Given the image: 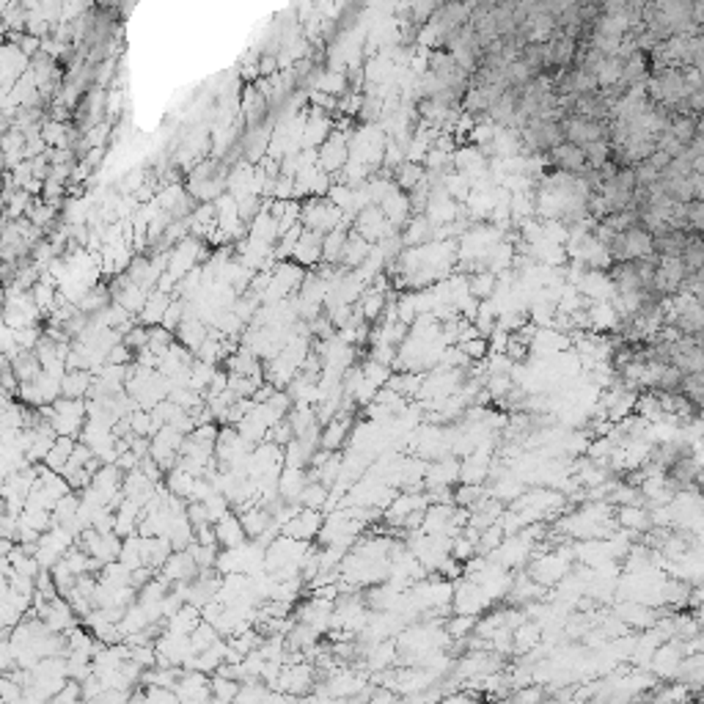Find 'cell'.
Listing matches in <instances>:
<instances>
[{
  "instance_id": "3",
  "label": "cell",
  "mask_w": 704,
  "mask_h": 704,
  "mask_svg": "<svg viewBox=\"0 0 704 704\" xmlns=\"http://www.w3.org/2000/svg\"><path fill=\"white\" fill-rule=\"evenodd\" d=\"M292 259H294V264H306V267L320 264L322 261V234H317V231H306V228H303V234H300V240H297V245H294V251H292Z\"/></svg>"
},
{
  "instance_id": "6",
  "label": "cell",
  "mask_w": 704,
  "mask_h": 704,
  "mask_svg": "<svg viewBox=\"0 0 704 704\" xmlns=\"http://www.w3.org/2000/svg\"><path fill=\"white\" fill-rule=\"evenodd\" d=\"M168 306H171V297H168L165 292H157V289H155V292L146 297V306L141 308V322L149 325V327H155V325L160 327Z\"/></svg>"
},
{
  "instance_id": "12",
  "label": "cell",
  "mask_w": 704,
  "mask_h": 704,
  "mask_svg": "<svg viewBox=\"0 0 704 704\" xmlns=\"http://www.w3.org/2000/svg\"><path fill=\"white\" fill-rule=\"evenodd\" d=\"M129 424H132V429H135L138 435H143L146 426H149V418L143 416V413H135V416H129Z\"/></svg>"
},
{
  "instance_id": "1",
  "label": "cell",
  "mask_w": 704,
  "mask_h": 704,
  "mask_svg": "<svg viewBox=\"0 0 704 704\" xmlns=\"http://www.w3.org/2000/svg\"><path fill=\"white\" fill-rule=\"evenodd\" d=\"M559 127L564 132V141L578 146V149H586L589 143H597V141H611V124H603V122H592V119H580V116H564L559 122Z\"/></svg>"
},
{
  "instance_id": "5",
  "label": "cell",
  "mask_w": 704,
  "mask_h": 704,
  "mask_svg": "<svg viewBox=\"0 0 704 704\" xmlns=\"http://www.w3.org/2000/svg\"><path fill=\"white\" fill-rule=\"evenodd\" d=\"M322 523V514L317 509H308V512H300L292 523H287V534L292 540H311L314 534H317V528H320Z\"/></svg>"
},
{
  "instance_id": "4",
  "label": "cell",
  "mask_w": 704,
  "mask_h": 704,
  "mask_svg": "<svg viewBox=\"0 0 704 704\" xmlns=\"http://www.w3.org/2000/svg\"><path fill=\"white\" fill-rule=\"evenodd\" d=\"M369 251H372V245L358 234V231H352L347 234V242H344V251H341V259H339V264H344V267H352V270H358L360 264H363V259L369 256Z\"/></svg>"
},
{
  "instance_id": "9",
  "label": "cell",
  "mask_w": 704,
  "mask_h": 704,
  "mask_svg": "<svg viewBox=\"0 0 704 704\" xmlns=\"http://www.w3.org/2000/svg\"><path fill=\"white\" fill-rule=\"evenodd\" d=\"M459 352L471 360V363H479L490 355V339H468V341H459Z\"/></svg>"
},
{
  "instance_id": "10",
  "label": "cell",
  "mask_w": 704,
  "mask_h": 704,
  "mask_svg": "<svg viewBox=\"0 0 704 704\" xmlns=\"http://www.w3.org/2000/svg\"><path fill=\"white\" fill-rule=\"evenodd\" d=\"M685 226H688L691 234H702V226H704L702 201H688V204H685Z\"/></svg>"
},
{
  "instance_id": "8",
  "label": "cell",
  "mask_w": 704,
  "mask_h": 704,
  "mask_svg": "<svg viewBox=\"0 0 704 704\" xmlns=\"http://www.w3.org/2000/svg\"><path fill=\"white\" fill-rule=\"evenodd\" d=\"M56 215H58V209H53L50 204H44V201H33L31 209H28V221L33 223V228H47V226H53L56 221Z\"/></svg>"
},
{
  "instance_id": "7",
  "label": "cell",
  "mask_w": 704,
  "mask_h": 704,
  "mask_svg": "<svg viewBox=\"0 0 704 704\" xmlns=\"http://www.w3.org/2000/svg\"><path fill=\"white\" fill-rule=\"evenodd\" d=\"M89 391H91V374L86 369H74V372L61 377V393L66 399H80Z\"/></svg>"
},
{
  "instance_id": "2",
  "label": "cell",
  "mask_w": 704,
  "mask_h": 704,
  "mask_svg": "<svg viewBox=\"0 0 704 704\" xmlns=\"http://www.w3.org/2000/svg\"><path fill=\"white\" fill-rule=\"evenodd\" d=\"M545 162L553 168V171H561V174H573V176H583L586 171H592L586 165V157H583V149H578L573 143H559L556 149H550L545 155Z\"/></svg>"
},
{
  "instance_id": "11",
  "label": "cell",
  "mask_w": 704,
  "mask_h": 704,
  "mask_svg": "<svg viewBox=\"0 0 704 704\" xmlns=\"http://www.w3.org/2000/svg\"><path fill=\"white\" fill-rule=\"evenodd\" d=\"M275 69H278V61H275L273 56H267V58H261V64H259V74L270 77V74H275Z\"/></svg>"
}]
</instances>
